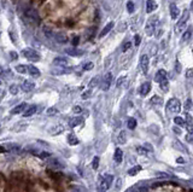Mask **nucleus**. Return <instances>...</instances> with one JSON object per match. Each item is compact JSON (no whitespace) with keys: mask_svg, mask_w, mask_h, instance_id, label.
<instances>
[{"mask_svg":"<svg viewBox=\"0 0 193 192\" xmlns=\"http://www.w3.org/2000/svg\"><path fill=\"white\" fill-rule=\"evenodd\" d=\"M156 9H157V4L153 1V0H147V1H146V12L151 13Z\"/></svg>","mask_w":193,"mask_h":192,"instance_id":"aec40b11","label":"nucleus"},{"mask_svg":"<svg viewBox=\"0 0 193 192\" xmlns=\"http://www.w3.org/2000/svg\"><path fill=\"white\" fill-rule=\"evenodd\" d=\"M73 111H74L75 114H81V112H82V109H81V106H79V105H76V106H74V109H73Z\"/></svg>","mask_w":193,"mask_h":192,"instance_id":"de8ad7c7","label":"nucleus"},{"mask_svg":"<svg viewBox=\"0 0 193 192\" xmlns=\"http://www.w3.org/2000/svg\"><path fill=\"white\" fill-rule=\"evenodd\" d=\"M77 44H79V36H76V38H74V39H73V45H74V46H76Z\"/></svg>","mask_w":193,"mask_h":192,"instance_id":"864d4df0","label":"nucleus"},{"mask_svg":"<svg viewBox=\"0 0 193 192\" xmlns=\"http://www.w3.org/2000/svg\"><path fill=\"white\" fill-rule=\"evenodd\" d=\"M167 79V73H166V70H163V69H160V70H158L157 73H156V75H154V81L156 82H162L163 80H166Z\"/></svg>","mask_w":193,"mask_h":192,"instance_id":"9b49d317","label":"nucleus"},{"mask_svg":"<svg viewBox=\"0 0 193 192\" xmlns=\"http://www.w3.org/2000/svg\"><path fill=\"white\" fill-rule=\"evenodd\" d=\"M98 82H99V77H98V76L93 77V79L91 80V82H89V87H95L96 85H98Z\"/></svg>","mask_w":193,"mask_h":192,"instance_id":"ea45409f","label":"nucleus"},{"mask_svg":"<svg viewBox=\"0 0 193 192\" xmlns=\"http://www.w3.org/2000/svg\"><path fill=\"white\" fill-rule=\"evenodd\" d=\"M124 80H125V76H121L118 80H117V83H116V86L117 87H121L122 86V83L124 82Z\"/></svg>","mask_w":193,"mask_h":192,"instance_id":"a18cd8bd","label":"nucleus"},{"mask_svg":"<svg viewBox=\"0 0 193 192\" xmlns=\"http://www.w3.org/2000/svg\"><path fill=\"white\" fill-rule=\"evenodd\" d=\"M186 140H187L189 144H193V134H189V133H188V134L186 135Z\"/></svg>","mask_w":193,"mask_h":192,"instance_id":"09e8293b","label":"nucleus"},{"mask_svg":"<svg viewBox=\"0 0 193 192\" xmlns=\"http://www.w3.org/2000/svg\"><path fill=\"white\" fill-rule=\"evenodd\" d=\"M174 146H175L176 149H179L180 151H182V152L187 151V150H186V147H185V146L181 144V141H179V140H175V141H174Z\"/></svg>","mask_w":193,"mask_h":192,"instance_id":"2f4dec72","label":"nucleus"},{"mask_svg":"<svg viewBox=\"0 0 193 192\" xmlns=\"http://www.w3.org/2000/svg\"><path fill=\"white\" fill-rule=\"evenodd\" d=\"M114 28V22H109L104 28H103V30L100 31V34H99V38H103V36H105L108 33H109V31L111 30Z\"/></svg>","mask_w":193,"mask_h":192,"instance_id":"6ab92c4d","label":"nucleus"},{"mask_svg":"<svg viewBox=\"0 0 193 192\" xmlns=\"http://www.w3.org/2000/svg\"><path fill=\"white\" fill-rule=\"evenodd\" d=\"M137 152H138L139 155H144V156L147 155V150H146L145 146H144V147H143V146H138V147H137Z\"/></svg>","mask_w":193,"mask_h":192,"instance_id":"4c0bfd02","label":"nucleus"},{"mask_svg":"<svg viewBox=\"0 0 193 192\" xmlns=\"http://www.w3.org/2000/svg\"><path fill=\"white\" fill-rule=\"evenodd\" d=\"M0 85H1V81H0Z\"/></svg>","mask_w":193,"mask_h":192,"instance_id":"680f3d73","label":"nucleus"},{"mask_svg":"<svg viewBox=\"0 0 193 192\" xmlns=\"http://www.w3.org/2000/svg\"><path fill=\"white\" fill-rule=\"evenodd\" d=\"M191 106H192V102H191V99H187V102H186V105H185V108H186L187 110H189V109H191Z\"/></svg>","mask_w":193,"mask_h":192,"instance_id":"3c124183","label":"nucleus"},{"mask_svg":"<svg viewBox=\"0 0 193 192\" xmlns=\"http://www.w3.org/2000/svg\"><path fill=\"white\" fill-rule=\"evenodd\" d=\"M25 109H27V103H21V104H18L17 106H15V108L11 110V114H12V115H17V114L23 112Z\"/></svg>","mask_w":193,"mask_h":192,"instance_id":"4468645a","label":"nucleus"},{"mask_svg":"<svg viewBox=\"0 0 193 192\" xmlns=\"http://www.w3.org/2000/svg\"><path fill=\"white\" fill-rule=\"evenodd\" d=\"M181 71V67H180V63L176 62V73H180Z\"/></svg>","mask_w":193,"mask_h":192,"instance_id":"5fc2aeb1","label":"nucleus"},{"mask_svg":"<svg viewBox=\"0 0 193 192\" xmlns=\"http://www.w3.org/2000/svg\"><path fill=\"white\" fill-rule=\"evenodd\" d=\"M53 64H56V65H60V67H65V65H68V59L64 58V57H57V58H54Z\"/></svg>","mask_w":193,"mask_h":192,"instance_id":"f3484780","label":"nucleus"},{"mask_svg":"<svg viewBox=\"0 0 193 192\" xmlns=\"http://www.w3.org/2000/svg\"><path fill=\"white\" fill-rule=\"evenodd\" d=\"M170 16H171V18L173 19H175V18H177L179 17V15H180V10H179V7L175 5V4H170Z\"/></svg>","mask_w":193,"mask_h":192,"instance_id":"dca6fc26","label":"nucleus"},{"mask_svg":"<svg viewBox=\"0 0 193 192\" xmlns=\"http://www.w3.org/2000/svg\"><path fill=\"white\" fill-rule=\"evenodd\" d=\"M140 67L144 74H147L148 71V56L147 54H143L140 57Z\"/></svg>","mask_w":193,"mask_h":192,"instance_id":"423d86ee","label":"nucleus"},{"mask_svg":"<svg viewBox=\"0 0 193 192\" xmlns=\"http://www.w3.org/2000/svg\"><path fill=\"white\" fill-rule=\"evenodd\" d=\"M134 44H135L137 46L140 45V36H139V35H135V36H134Z\"/></svg>","mask_w":193,"mask_h":192,"instance_id":"8fccbe9b","label":"nucleus"},{"mask_svg":"<svg viewBox=\"0 0 193 192\" xmlns=\"http://www.w3.org/2000/svg\"><path fill=\"white\" fill-rule=\"evenodd\" d=\"M57 114H58V109L54 108V106L48 108V109L46 110V115H47V116H54V115H57Z\"/></svg>","mask_w":193,"mask_h":192,"instance_id":"c756f323","label":"nucleus"},{"mask_svg":"<svg viewBox=\"0 0 193 192\" xmlns=\"http://www.w3.org/2000/svg\"><path fill=\"white\" fill-rule=\"evenodd\" d=\"M92 167H93L94 169H98V167H99V157H98V156H95V157L93 158V161H92Z\"/></svg>","mask_w":193,"mask_h":192,"instance_id":"c9c22d12","label":"nucleus"},{"mask_svg":"<svg viewBox=\"0 0 193 192\" xmlns=\"http://www.w3.org/2000/svg\"><path fill=\"white\" fill-rule=\"evenodd\" d=\"M23 13H24L25 19H27L28 23H30V24H38V23L40 22V17H39V15H38V12H36V10L33 9V7H30V6L25 7Z\"/></svg>","mask_w":193,"mask_h":192,"instance_id":"f257e3e1","label":"nucleus"},{"mask_svg":"<svg viewBox=\"0 0 193 192\" xmlns=\"http://www.w3.org/2000/svg\"><path fill=\"white\" fill-rule=\"evenodd\" d=\"M145 147H147L150 151H152V150H153V149H152V146H151V145H148V144H145Z\"/></svg>","mask_w":193,"mask_h":192,"instance_id":"bf43d9fd","label":"nucleus"},{"mask_svg":"<svg viewBox=\"0 0 193 192\" xmlns=\"http://www.w3.org/2000/svg\"><path fill=\"white\" fill-rule=\"evenodd\" d=\"M28 73L31 76H35V77L40 76V70L36 67H34V65H28Z\"/></svg>","mask_w":193,"mask_h":192,"instance_id":"412c9836","label":"nucleus"},{"mask_svg":"<svg viewBox=\"0 0 193 192\" xmlns=\"http://www.w3.org/2000/svg\"><path fill=\"white\" fill-rule=\"evenodd\" d=\"M122 159H123V151H122L120 147H117V149L115 150V153H114V161H115L117 164H120V163L122 162Z\"/></svg>","mask_w":193,"mask_h":192,"instance_id":"ddd939ff","label":"nucleus"},{"mask_svg":"<svg viewBox=\"0 0 193 192\" xmlns=\"http://www.w3.org/2000/svg\"><path fill=\"white\" fill-rule=\"evenodd\" d=\"M36 110H38L36 105H31V106H29L28 109H25V110L23 111V116H24V117H29V116H31V115H34V114L36 112Z\"/></svg>","mask_w":193,"mask_h":192,"instance_id":"a211bd4d","label":"nucleus"},{"mask_svg":"<svg viewBox=\"0 0 193 192\" xmlns=\"http://www.w3.org/2000/svg\"><path fill=\"white\" fill-rule=\"evenodd\" d=\"M35 87V83L33 81H30V80H24L23 83H22V89L24 92H30V91H33Z\"/></svg>","mask_w":193,"mask_h":192,"instance_id":"9d476101","label":"nucleus"},{"mask_svg":"<svg viewBox=\"0 0 193 192\" xmlns=\"http://www.w3.org/2000/svg\"><path fill=\"white\" fill-rule=\"evenodd\" d=\"M140 170H141V167H140V166H135V167H133V168H131L129 170H128V175L134 176V175H137Z\"/></svg>","mask_w":193,"mask_h":192,"instance_id":"bb28decb","label":"nucleus"},{"mask_svg":"<svg viewBox=\"0 0 193 192\" xmlns=\"http://www.w3.org/2000/svg\"><path fill=\"white\" fill-rule=\"evenodd\" d=\"M83 121V118L82 117H75V118H73V120H70V126L71 127H76V126H79L81 122Z\"/></svg>","mask_w":193,"mask_h":192,"instance_id":"c85d7f7f","label":"nucleus"},{"mask_svg":"<svg viewBox=\"0 0 193 192\" xmlns=\"http://www.w3.org/2000/svg\"><path fill=\"white\" fill-rule=\"evenodd\" d=\"M131 46H132V42H131V41H125V42L122 45V51H123V52L128 51V50L131 48Z\"/></svg>","mask_w":193,"mask_h":192,"instance_id":"58836bf2","label":"nucleus"},{"mask_svg":"<svg viewBox=\"0 0 193 192\" xmlns=\"http://www.w3.org/2000/svg\"><path fill=\"white\" fill-rule=\"evenodd\" d=\"M177 163H185V161H183V158L179 157V158H177Z\"/></svg>","mask_w":193,"mask_h":192,"instance_id":"13d9d810","label":"nucleus"},{"mask_svg":"<svg viewBox=\"0 0 193 192\" xmlns=\"http://www.w3.org/2000/svg\"><path fill=\"white\" fill-rule=\"evenodd\" d=\"M150 91H151V83L150 82H144L139 88V93H140V95H143V97L147 95L150 93Z\"/></svg>","mask_w":193,"mask_h":192,"instance_id":"1a4fd4ad","label":"nucleus"},{"mask_svg":"<svg viewBox=\"0 0 193 192\" xmlns=\"http://www.w3.org/2000/svg\"><path fill=\"white\" fill-rule=\"evenodd\" d=\"M174 122H175V124H176V126H180V127L185 126V121H183L181 117H179V116H176V117L174 118Z\"/></svg>","mask_w":193,"mask_h":192,"instance_id":"e433bc0d","label":"nucleus"},{"mask_svg":"<svg viewBox=\"0 0 193 192\" xmlns=\"http://www.w3.org/2000/svg\"><path fill=\"white\" fill-rule=\"evenodd\" d=\"M10 93L11 94H17L18 93V86L17 85H11L10 86Z\"/></svg>","mask_w":193,"mask_h":192,"instance_id":"79ce46f5","label":"nucleus"},{"mask_svg":"<svg viewBox=\"0 0 193 192\" xmlns=\"http://www.w3.org/2000/svg\"><path fill=\"white\" fill-rule=\"evenodd\" d=\"M110 187V184L105 180V178L100 181V185H99V188H98V192H106L108 188Z\"/></svg>","mask_w":193,"mask_h":192,"instance_id":"4be33fe9","label":"nucleus"},{"mask_svg":"<svg viewBox=\"0 0 193 192\" xmlns=\"http://www.w3.org/2000/svg\"><path fill=\"white\" fill-rule=\"evenodd\" d=\"M121 187H122V179L121 178H117L116 184H115V188L118 191V190H121Z\"/></svg>","mask_w":193,"mask_h":192,"instance_id":"37998d69","label":"nucleus"},{"mask_svg":"<svg viewBox=\"0 0 193 192\" xmlns=\"http://www.w3.org/2000/svg\"><path fill=\"white\" fill-rule=\"evenodd\" d=\"M187 19H188V12H185V13L180 17L179 22H177L176 25H175V33H176V34H180V33H182V31H185V25H186V23H187Z\"/></svg>","mask_w":193,"mask_h":192,"instance_id":"20e7f679","label":"nucleus"},{"mask_svg":"<svg viewBox=\"0 0 193 192\" xmlns=\"http://www.w3.org/2000/svg\"><path fill=\"white\" fill-rule=\"evenodd\" d=\"M68 143H69V145H77L79 139L75 137V134L70 133V134H68Z\"/></svg>","mask_w":193,"mask_h":192,"instance_id":"393cba45","label":"nucleus"},{"mask_svg":"<svg viewBox=\"0 0 193 192\" xmlns=\"http://www.w3.org/2000/svg\"><path fill=\"white\" fill-rule=\"evenodd\" d=\"M159 85H160V88H162L164 92H167L168 91V88H169V82H168V80L166 79V80H163L162 82H159Z\"/></svg>","mask_w":193,"mask_h":192,"instance_id":"473e14b6","label":"nucleus"},{"mask_svg":"<svg viewBox=\"0 0 193 192\" xmlns=\"http://www.w3.org/2000/svg\"><path fill=\"white\" fill-rule=\"evenodd\" d=\"M186 77L187 79H192L193 77V69H188L186 71Z\"/></svg>","mask_w":193,"mask_h":192,"instance_id":"49530a36","label":"nucleus"},{"mask_svg":"<svg viewBox=\"0 0 193 192\" xmlns=\"http://www.w3.org/2000/svg\"><path fill=\"white\" fill-rule=\"evenodd\" d=\"M117 141L120 144H125V141H127V134H125L124 131H121V133L117 137Z\"/></svg>","mask_w":193,"mask_h":192,"instance_id":"a878e982","label":"nucleus"},{"mask_svg":"<svg viewBox=\"0 0 193 192\" xmlns=\"http://www.w3.org/2000/svg\"><path fill=\"white\" fill-rule=\"evenodd\" d=\"M16 70H17V73H19V74H25V73L28 71V67H27V65H23V64H21V65H17V67H16Z\"/></svg>","mask_w":193,"mask_h":192,"instance_id":"7c9ffc66","label":"nucleus"},{"mask_svg":"<svg viewBox=\"0 0 193 192\" xmlns=\"http://www.w3.org/2000/svg\"><path fill=\"white\" fill-rule=\"evenodd\" d=\"M192 30H193V28H192V27H188V28L185 30V33L182 34V38H181L182 42H187V41H189V39H191V36H192Z\"/></svg>","mask_w":193,"mask_h":192,"instance_id":"2eb2a0df","label":"nucleus"},{"mask_svg":"<svg viewBox=\"0 0 193 192\" xmlns=\"http://www.w3.org/2000/svg\"><path fill=\"white\" fill-rule=\"evenodd\" d=\"M156 24H157V17L153 16L151 17L147 23H146V27H145V31H146V34L147 35H152L154 33V30H156Z\"/></svg>","mask_w":193,"mask_h":192,"instance_id":"39448f33","label":"nucleus"},{"mask_svg":"<svg viewBox=\"0 0 193 192\" xmlns=\"http://www.w3.org/2000/svg\"><path fill=\"white\" fill-rule=\"evenodd\" d=\"M151 103L153 104V105H157V106H160L163 104V99L160 98V97H158V95H153V97L151 98Z\"/></svg>","mask_w":193,"mask_h":192,"instance_id":"b1692460","label":"nucleus"},{"mask_svg":"<svg viewBox=\"0 0 193 192\" xmlns=\"http://www.w3.org/2000/svg\"><path fill=\"white\" fill-rule=\"evenodd\" d=\"M10 54H11V57H12V59H17V57H18V56H17V54H16L15 52H11Z\"/></svg>","mask_w":193,"mask_h":192,"instance_id":"4d7b16f0","label":"nucleus"},{"mask_svg":"<svg viewBox=\"0 0 193 192\" xmlns=\"http://www.w3.org/2000/svg\"><path fill=\"white\" fill-rule=\"evenodd\" d=\"M22 54H23V57H25L27 59H29V60H33V62H38V60H40V54L35 51V50H33V48H24L23 51H22Z\"/></svg>","mask_w":193,"mask_h":192,"instance_id":"7ed1b4c3","label":"nucleus"},{"mask_svg":"<svg viewBox=\"0 0 193 192\" xmlns=\"http://www.w3.org/2000/svg\"><path fill=\"white\" fill-rule=\"evenodd\" d=\"M191 10H193V0H192V3H191Z\"/></svg>","mask_w":193,"mask_h":192,"instance_id":"052dcab7","label":"nucleus"},{"mask_svg":"<svg viewBox=\"0 0 193 192\" xmlns=\"http://www.w3.org/2000/svg\"><path fill=\"white\" fill-rule=\"evenodd\" d=\"M134 9H135V6H134V3L133 1H128L127 3V11L129 12V13H133L134 12Z\"/></svg>","mask_w":193,"mask_h":192,"instance_id":"72a5a7b5","label":"nucleus"},{"mask_svg":"<svg viewBox=\"0 0 193 192\" xmlns=\"http://www.w3.org/2000/svg\"><path fill=\"white\" fill-rule=\"evenodd\" d=\"M34 155H36V156H38V157H40V158H47V157H50V153H48V152H46V151L34 152Z\"/></svg>","mask_w":193,"mask_h":192,"instance_id":"f704fd0d","label":"nucleus"},{"mask_svg":"<svg viewBox=\"0 0 193 192\" xmlns=\"http://www.w3.org/2000/svg\"><path fill=\"white\" fill-rule=\"evenodd\" d=\"M111 82H112V74L111 73H108L105 76H104V80H103V91H109L110 86H111Z\"/></svg>","mask_w":193,"mask_h":192,"instance_id":"0eeeda50","label":"nucleus"},{"mask_svg":"<svg viewBox=\"0 0 193 192\" xmlns=\"http://www.w3.org/2000/svg\"><path fill=\"white\" fill-rule=\"evenodd\" d=\"M53 38L58 44H67L68 42V36L63 33H57L53 35Z\"/></svg>","mask_w":193,"mask_h":192,"instance_id":"f8f14e48","label":"nucleus"},{"mask_svg":"<svg viewBox=\"0 0 193 192\" xmlns=\"http://www.w3.org/2000/svg\"><path fill=\"white\" fill-rule=\"evenodd\" d=\"M91 95H92V89H88L82 94V99H87V98L91 97Z\"/></svg>","mask_w":193,"mask_h":192,"instance_id":"c03bdc74","label":"nucleus"},{"mask_svg":"<svg viewBox=\"0 0 193 192\" xmlns=\"http://www.w3.org/2000/svg\"><path fill=\"white\" fill-rule=\"evenodd\" d=\"M157 175H158V176H164V178H169V175H168V174H166V173H157Z\"/></svg>","mask_w":193,"mask_h":192,"instance_id":"6e6d98bb","label":"nucleus"},{"mask_svg":"<svg viewBox=\"0 0 193 192\" xmlns=\"http://www.w3.org/2000/svg\"><path fill=\"white\" fill-rule=\"evenodd\" d=\"M173 131H174V133H176L177 135H180V134H181V131H180V128H177L176 126H174V127H173Z\"/></svg>","mask_w":193,"mask_h":192,"instance_id":"603ef678","label":"nucleus"},{"mask_svg":"<svg viewBox=\"0 0 193 192\" xmlns=\"http://www.w3.org/2000/svg\"><path fill=\"white\" fill-rule=\"evenodd\" d=\"M93 67H94V64L92 62H87L83 64V70H91V69H93Z\"/></svg>","mask_w":193,"mask_h":192,"instance_id":"a19ab883","label":"nucleus"},{"mask_svg":"<svg viewBox=\"0 0 193 192\" xmlns=\"http://www.w3.org/2000/svg\"><path fill=\"white\" fill-rule=\"evenodd\" d=\"M47 164L51 167V168H53V169H63L64 168V166L58 161L57 158H50V159H47Z\"/></svg>","mask_w":193,"mask_h":192,"instance_id":"6e6552de","label":"nucleus"},{"mask_svg":"<svg viewBox=\"0 0 193 192\" xmlns=\"http://www.w3.org/2000/svg\"><path fill=\"white\" fill-rule=\"evenodd\" d=\"M65 53H68L69 56L79 57V56H81V54L83 53V51H81V50H71V48H68V50H65Z\"/></svg>","mask_w":193,"mask_h":192,"instance_id":"5701e85b","label":"nucleus"},{"mask_svg":"<svg viewBox=\"0 0 193 192\" xmlns=\"http://www.w3.org/2000/svg\"><path fill=\"white\" fill-rule=\"evenodd\" d=\"M127 126L129 129H134V128L137 127V120L131 117V118H128V122H127Z\"/></svg>","mask_w":193,"mask_h":192,"instance_id":"cd10ccee","label":"nucleus"},{"mask_svg":"<svg viewBox=\"0 0 193 192\" xmlns=\"http://www.w3.org/2000/svg\"><path fill=\"white\" fill-rule=\"evenodd\" d=\"M167 111L170 114H179L181 110V103L177 98H171L167 103Z\"/></svg>","mask_w":193,"mask_h":192,"instance_id":"f03ea898","label":"nucleus"}]
</instances>
